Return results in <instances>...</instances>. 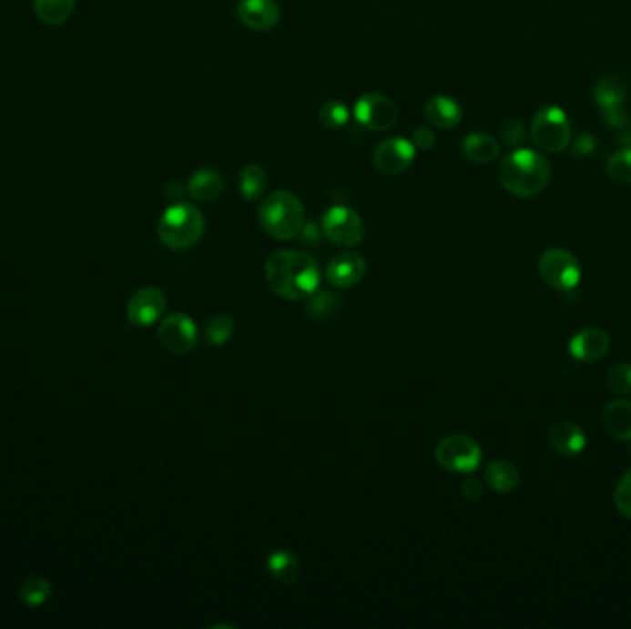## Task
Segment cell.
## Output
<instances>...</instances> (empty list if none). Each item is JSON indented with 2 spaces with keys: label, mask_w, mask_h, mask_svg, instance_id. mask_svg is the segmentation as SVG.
<instances>
[{
  "label": "cell",
  "mask_w": 631,
  "mask_h": 629,
  "mask_svg": "<svg viewBox=\"0 0 631 629\" xmlns=\"http://www.w3.org/2000/svg\"><path fill=\"white\" fill-rule=\"evenodd\" d=\"M268 571L277 582L285 585H294L301 574L298 559L287 550H275L273 553H270Z\"/></svg>",
  "instance_id": "cell-23"
},
{
  "label": "cell",
  "mask_w": 631,
  "mask_h": 629,
  "mask_svg": "<svg viewBox=\"0 0 631 629\" xmlns=\"http://www.w3.org/2000/svg\"><path fill=\"white\" fill-rule=\"evenodd\" d=\"M318 117H320V122L327 127V129H340L343 127L347 122H349V109L343 102L340 100H331V102H325L320 111H318Z\"/></svg>",
  "instance_id": "cell-29"
},
{
  "label": "cell",
  "mask_w": 631,
  "mask_h": 629,
  "mask_svg": "<svg viewBox=\"0 0 631 629\" xmlns=\"http://www.w3.org/2000/svg\"><path fill=\"white\" fill-rule=\"evenodd\" d=\"M205 233V218L199 208L187 201H178L170 205L163 213L158 235L159 240L176 251L192 248L201 240Z\"/></svg>",
  "instance_id": "cell-4"
},
{
  "label": "cell",
  "mask_w": 631,
  "mask_h": 629,
  "mask_svg": "<svg viewBox=\"0 0 631 629\" xmlns=\"http://www.w3.org/2000/svg\"><path fill=\"white\" fill-rule=\"evenodd\" d=\"M37 17L46 25H61L75 12V0H34Z\"/></svg>",
  "instance_id": "cell-25"
},
{
  "label": "cell",
  "mask_w": 631,
  "mask_h": 629,
  "mask_svg": "<svg viewBox=\"0 0 631 629\" xmlns=\"http://www.w3.org/2000/svg\"><path fill=\"white\" fill-rule=\"evenodd\" d=\"M462 152L469 161H473L476 165H485V163H491L499 157L501 145L494 135L474 131L463 138Z\"/></svg>",
  "instance_id": "cell-19"
},
{
  "label": "cell",
  "mask_w": 631,
  "mask_h": 629,
  "mask_svg": "<svg viewBox=\"0 0 631 629\" xmlns=\"http://www.w3.org/2000/svg\"><path fill=\"white\" fill-rule=\"evenodd\" d=\"M548 441L561 456H576L585 449V434L575 423H557L550 429Z\"/></svg>",
  "instance_id": "cell-20"
},
{
  "label": "cell",
  "mask_w": 631,
  "mask_h": 629,
  "mask_svg": "<svg viewBox=\"0 0 631 629\" xmlns=\"http://www.w3.org/2000/svg\"><path fill=\"white\" fill-rule=\"evenodd\" d=\"M266 283L273 294L289 301L309 299L320 287L318 262L294 249H280L268 257L264 264Z\"/></svg>",
  "instance_id": "cell-1"
},
{
  "label": "cell",
  "mask_w": 631,
  "mask_h": 629,
  "mask_svg": "<svg viewBox=\"0 0 631 629\" xmlns=\"http://www.w3.org/2000/svg\"><path fill=\"white\" fill-rule=\"evenodd\" d=\"M483 478L495 493H510L519 485V471L514 463L497 460L485 467Z\"/></svg>",
  "instance_id": "cell-22"
},
{
  "label": "cell",
  "mask_w": 631,
  "mask_h": 629,
  "mask_svg": "<svg viewBox=\"0 0 631 629\" xmlns=\"http://www.w3.org/2000/svg\"><path fill=\"white\" fill-rule=\"evenodd\" d=\"M187 188H188V194L196 201L207 203V201L217 199L222 194L224 179L217 170L205 168V170H198L190 176Z\"/></svg>",
  "instance_id": "cell-21"
},
{
  "label": "cell",
  "mask_w": 631,
  "mask_h": 629,
  "mask_svg": "<svg viewBox=\"0 0 631 629\" xmlns=\"http://www.w3.org/2000/svg\"><path fill=\"white\" fill-rule=\"evenodd\" d=\"M593 98L606 118L607 126L613 129H622L629 115L626 111V87L615 76H602L593 87Z\"/></svg>",
  "instance_id": "cell-10"
},
{
  "label": "cell",
  "mask_w": 631,
  "mask_h": 629,
  "mask_svg": "<svg viewBox=\"0 0 631 629\" xmlns=\"http://www.w3.org/2000/svg\"><path fill=\"white\" fill-rule=\"evenodd\" d=\"M417 150L412 141L402 137H390L373 152V165L386 176H399L406 172L415 161Z\"/></svg>",
  "instance_id": "cell-12"
},
{
  "label": "cell",
  "mask_w": 631,
  "mask_h": 629,
  "mask_svg": "<svg viewBox=\"0 0 631 629\" xmlns=\"http://www.w3.org/2000/svg\"><path fill=\"white\" fill-rule=\"evenodd\" d=\"M602 423L609 436L616 440H631V401L616 399L604 408Z\"/></svg>",
  "instance_id": "cell-17"
},
{
  "label": "cell",
  "mask_w": 631,
  "mask_h": 629,
  "mask_svg": "<svg viewBox=\"0 0 631 629\" xmlns=\"http://www.w3.org/2000/svg\"><path fill=\"white\" fill-rule=\"evenodd\" d=\"M167 310V298L156 287H147L137 290L127 303V320L137 327H150Z\"/></svg>",
  "instance_id": "cell-13"
},
{
  "label": "cell",
  "mask_w": 631,
  "mask_h": 629,
  "mask_svg": "<svg viewBox=\"0 0 631 629\" xmlns=\"http://www.w3.org/2000/svg\"><path fill=\"white\" fill-rule=\"evenodd\" d=\"M613 501H615V506L616 510L631 519V471H627L616 483L615 487V495H613Z\"/></svg>",
  "instance_id": "cell-32"
},
{
  "label": "cell",
  "mask_w": 631,
  "mask_h": 629,
  "mask_svg": "<svg viewBox=\"0 0 631 629\" xmlns=\"http://www.w3.org/2000/svg\"><path fill=\"white\" fill-rule=\"evenodd\" d=\"M158 338L168 353L187 355L198 343V329L190 316L183 312H174L161 321L158 329Z\"/></svg>",
  "instance_id": "cell-11"
},
{
  "label": "cell",
  "mask_w": 631,
  "mask_h": 629,
  "mask_svg": "<svg viewBox=\"0 0 631 629\" xmlns=\"http://www.w3.org/2000/svg\"><path fill=\"white\" fill-rule=\"evenodd\" d=\"M235 332V321L231 316H215L207 321L205 338L210 345H224Z\"/></svg>",
  "instance_id": "cell-28"
},
{
  "label": "cell",
  "mask_w": 631,
  "mask_h": 629,
  "mask_svg": "<svg viewBox=\"0 0 631 629\" xmlns=\"http://www.w3.org/2000/svg\"><path fill=\"white\" fill-rule=\"evenodd\" d=\"M499 181L515 198H535L550 183V165L535 150L515 148L501 161Z\"/></svg>",
  "instance_id": "cell-2"
},
{
  "label": "cell",
  "mask_w": 631,
  "mask_h": 629,
  "mask_svg": "<svg viewBox=\"0 0 631 629\" xmlns=\"http://www.w3.org/2000/svg\"><path fill=\"white\" fill-rule=\"evenodd\" d=\"M530 135L534 145L544 154H559L569 148L573 127L565 111L557 106H543L532 118Z\"/></svg>",
  "instance_id": "cell-5"
},
{
  "label": "cell",
  "mask_w": 631,
  "mask_h": 629,
  "mask_svg": "<svg viewBox=\"0 0 631 629\" xmlns=\"http://www.w3.org/2000/svg\"><path fill=\"white\" fill-rule=\"evenodd\" d=\"M237 15L244 26L255 32H268L277 26L280 8L275 0H240Z\"/></svg>",
  "instance_id": "cell-15"
},
{
  "label": "cell",
  "mask_w": 631,
  "mask_h": 629,
  "mask_svg": "<svg viewBox=\"0 0 631 629\" xmlns=\"http://www.w3.org/2000/svg\"><path fill=\"white\" fill-rule=\"evenodd\" d=\"M353 115L364 127L384 133L397 124L399 107L390 96L382 93H368L357 100Z\"/></svg>",
  "instance_id": "cell-9"
},
{
  "label": "cell",
  "mask_w": 631,
  "mask_h": 629,
  "mask_svg": "<svg viewBox=\"0 0 631 629\" xmlns=\"http://www.w3.org/2000/svg\"><path fill=\"white\" fill-rule=\"evenodd\" d=\"M620 143L626 147H631V120H627V124L622 127V137Z\"/></svg>",
  "instance_id": "cell-37"
},
{
  "label": "cell",
  "mask_w": 631,
  "mask_h": 629,
  "mask_svg": "<svg viewBox=\"0 0 631 629\" xmlns=\"http://www.w3.org/2000/svg\"><path fill=\"white\" fill-rule=\"evenodd\" d=\"M606 384L613 393L631 395V364H616L606 375Z\"/></svg>",
  "instance_id": "cell-30"
},
{
  "label": "cell",
  "mask_w": 631,
  "mask_h": 629,
  "mask_svg": "<svg viewBox=\"0 0 631 629\" xmlns=\"http://www.w3.org/2000/svg\"><path fill=\"white\" fill-rule=\"evenodd\" d=\"M323 235L338 248H355L364 240L366 226L357 211L345 205H334L321 218Z\"/></svg>",
  "instance_id": "cell-7"
},
{
  "label": "cell",
  "mask_w": 631,
  "mask_h": 629,
  "mask_svg": "<svg viewBox=\"0 0 631 629\" xmlns=\"http://www.w3.org/2000/svg\"><path fill=\"white\" fill-rule=\"evenodd\" d=\"M607 176L618 185L631 183V147H622L609 157Z\"/></svg>",
  "instance_id": "cell-27"
},
{
  "label": "cell",
  "mask_w": 631,
  "mask_h": 629,
  "mask_svg": "<svg viewBox=\"0 0 631 629\" xmlns=\"http://www.w3.org/2000/svg\"><path fill=\"white\" fill-rule=\"evenodd\" d=\"M412 143H413L415 150H431L436 145L434 131L429 127H415Z\"/></svg>",
  "instance_id": "cell-35"
},
{
  "label": "cell",
  "mask_w": 631,
  "mask_h": 629,
  "mask_svg": "<svg viewBox=\"0 0 631 629\" xmlns=\"http://www.w3.org/2000/svg\"><path fill=\"white\" fill-rule=\"evenodd\" d=\"M462 492H463V495H465L469 501H478V499L482 497V483H480L478 480H474V478L465 480V483H463V487H462Z\"/></svg>",
  "instance_id": "cell-36"
},
{
  "label": "cell",
  "mask_w": 631,
  "mask_h": 629,
  "mask_svg": "<svg viewBox=\"0 0 631 629\" xmlns=\"http://www.w3.org/2000/svg\"><path fill=\"white\" fill-rule=\"evenodd\" d=\"M609 336L598 327H589L575 334L569 341V353L580 362H596L609 351Z\"/></svg>",
  "instance_id": "cell-16"
},
{
  "label": "cell",
  "mask_w": 631,
  "mask_h": 629,
  "mask_svg": "<svg viewBox=\"0 0 631 629\" xmlns=\"http://www.w3.org/2000/svg\"><path fill=\"white\" fill-rule=\"evenodd\" d=\"M268 187L266 170L260 165H248L239 174V190L248 201H257L264 196Z\"/></svg>",
  "instance_id": "cell-24"
},
{
  "label": "cell",
  "mask_w": 631,
  "mask_h": 629,
  "mask_svg": "<svg viewBox=\"0 0 631 629\" xmlns=\"http://www.w3.org/2000/svg\"><path fill=\"white\" fill-rule=\"evenodd\" d=\"M537 269L544 285L561 292L575 290L582 279V266L578 259L564 248H552L544 251L539 259Z\"/></svg>",
  "instance_id": "cell-6"
},
{
  "label": "cell",
  "mask_w": 631,
  "mask_h": 629,
  "mask_svg": "<svg viewBox=\"0 0 631 629\" xmlns=\"http://www.w3.org/2000/svg\"><path fill=\"white\" fill-rule=\"evenodd\" d=\"M434 456H436V462L445 471L473 472L482 462V449L473 438L463 434H454V436L443 438L438 443Z\"/></svg>",
  "instance_id": "cell-8"
},
{
  "label": "cell",
  "mask_w": 631,
  "mask_h": 629,
  "mask_svg": "<svg viewBox=\"0 0 631 629\" xmlns=\"http://www.w3.org/2000/svg\"><path fill=\"white\" fill-rule=\"evenodd\" d=\"M596 150V138L593 133L589 131H582L575 137L573 141V154L578 157H585L591 156Z\"/></svg>",
  "instance_id": "cell-34"
},
{
  "label": "cell",
  "mask_w": 631,
  "mask_h": 629,
  "mask_svg": "<svg viewBox=\"0 0 631 629\" xmlns=\"http://www.w3.org/2000/svg\"><path fill=\"white\" fill-rule=\"evenodd\" d=\"M425 117L438 129H453L462 122L463 111L454 98L438 95L427 102Z\"/></svg>",
  "instance_id": "cell-18"
},
{
  "label": "cell",
  "mask_w": 631,
  "mask_h": 629,
  "mask_svg": "<svg viewBox=\"0 0 631 629\" xmlns=\"http://www.w3.org/2000/svg\"><path fill=\"white\" fill-rule=\"evenodd\" d=\"M336 307H338V299H336L334 296H331V294H327V292H321V294L314 292V294L310 296V301H309L307 307H305V312H307V316L312 318V320H321L323 316L332 314V310H334Z\"/></svg>",
  "instance_id": "cell-31"
},
{
  "label": "cell",
  "mask_w": 631,
  "mask_h": 629,
  "mask_svg": "<svg viewBox=\"0 0 631 629\" xmlns=\"http://www.w3.org/2000/svg\"><path fill=\"white\" fill-rule=\"evenodd\" d=\"M52 594V585L43 576H28L19 585V598L30 607L43 605Z\"/></svg>",
  "instance_id": "cell-26"
},
{
  "label": "cell",
  "mask_w": 631,
  "mask_h": 629,
  "mask_svg": "<svg viewBox=\"0 0 631 629\" xmlns=\"http://www.w3.org/2000/svg\"><path fill=\"white\" fill-rule=\"evenodd\" d=\"M366 259L357 251H343L327 264V281L334 289H351L366 275Z\"/></svg>",
  "instance_id": "cell-14"
},
{
  "label": "cell",
  "mask_w": 631,
  "mask_h": 629,
  "mask_svg": "<svg viewBox=\"0 0 631 629\" xmlns=\"http://www.w3.org/2000/svg\"><path fill=\"white\" fill-rule=\"evenodd\" d=\"M257 218L271 238L292 240L303 231L307 213L303 201L294 192L275 190L260 201Z\"/></svg>",
  "instance_id": "cell-3"
},
{
  "label": "cell",
  "mask_w": 631,
  "mask_h": 629,
  "mask_svg": "<svg viewBox=\"0 0 631 629\" xmlns=\"http://www.w3.org/2000/svg\"><path fill=\"white\" fill-rule=\"evenodd\" d=\"M501 135H503V141L512 148H523V143L526 141V131H524V126L523 122L519 120H508L503 129H501Z\"/></svg>",
  "instance_id": "cell-33"
}]
</instances>
